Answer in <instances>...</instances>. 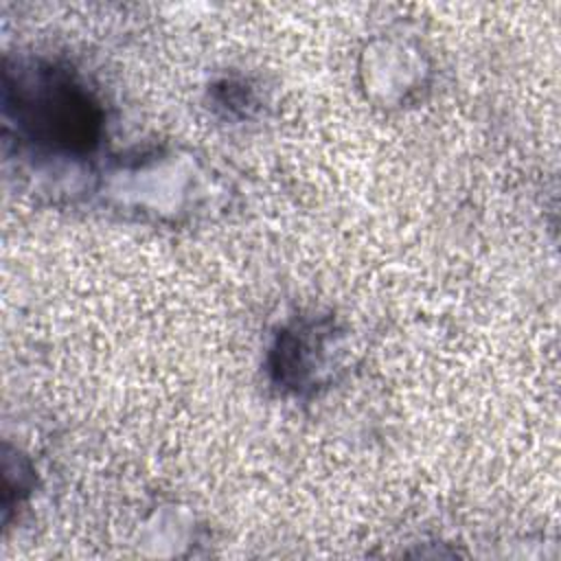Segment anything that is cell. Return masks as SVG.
Instances as JSON below:
<instances>
[{
  "label": "cell",
  "mask_w": 561,
  "mask_h": 561,
  "mask_svg": "<svg viewBox=\"0 0 561 561\" xmlns=\"http://www.w3.org/2000/svg\"><path fill=\"white\" fill-rule=\"evenodd\" d=\"M15 110L31 138L53 149L85 153L99 142V103L64 70L44 68L37 70L35 81H18Z\"/></svg>",
  "instance_id": "cell-1"
}]
</instances>
